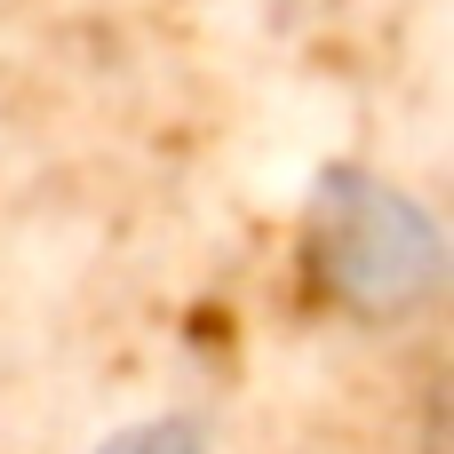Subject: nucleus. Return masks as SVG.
Instances as JSON below:
<instances>
[{
    "label": "nucleus",
    "instance_id": "obj_1",
    "mask_svg": "<svg viewBox=\"0 0 454 454\" xmlns=\"http://www.w3.org/2000/svg\"><path fill=\"white\" fill-rule=\"evenodd\" d=\"M303 271L319 287V303H335V319L351 327H423L447 295V239L439 215L367 168H327L311 192V223H303Z\"/></svg>",
    "mask_w": 454,
    "mask_h": 454
}]
</instances>
